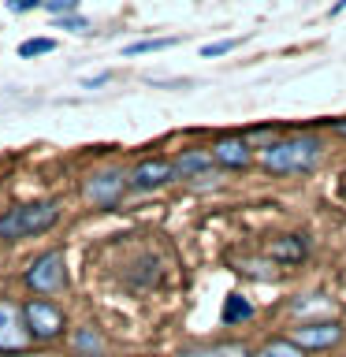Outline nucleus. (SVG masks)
Here are the masks:
<instances>
[{
  "instance_id": "1",
  "label": "nucleus",
  "mask_w": 346,
  "mask_h": 357,
  "mask_svg": "<svg viewBox=\"0 0 346 357\" xmlns=\"http://www.w3.org/2000/svg\"><path fill=\"white\" fill-rule=\"evenodd\" d=\"M63 208L56 197L27 201V205H11L0 212V242H22V238H38V234L52 231L60 223Z\"/></svg>"
},
{
  "instance_id": "2",
  "label": "nucleus",
  "mask_w": 346,
  "mask_h": 357,
  "mask_svg": "<svg viewBox=\"0 0 346 357\" xmlns=\"http://www.w3.org/2000/svg\"><path fill=\"white\" fill-rule=\"evenodd\" d=\"M324 156V145L317 134H290V138H279L276 145H268L261 153V164L272 175H306L317 172Z\"/></svg>"
},
{
  "instance_id": "3",
  "label": "nucleus",
  "mask_w": 346,
  "mask_h": 357,
  "mask_svg": "<svg viewBox=\"0 0 346 357\" xmlns=\"http://www.w3.org/2000/svg\"><path fill=\"white\" fill-rule=\"evenodd\" d=\"M22 283H27L33 294H56V290L67 287V257L63 250H45L41 257H33L22 272Z\"/></svg>"
},
{
  "instance_id": "4",
  "label": "nucleus",
  "mask_w": 346,
  "mask_h": 357,
  "mask_svg": "<svg viewBox=\"0 0 346 357\" xmlns=\"http://www.w3.org/2000/svg\"><path fill=\"white\" fill-rule=\"evenodd\" d=\"M22 324H27L30 342H52V339H60V335H63L67 317H63L60 305H52V301L30 298L27 305H22Z\"/></svg>"
},
{
  "instance_id": "5",
  "label": "nucleus",
  "mask_w": 346,
  "mask_h": 357,
  "mask_svg": "<svg viewBox=\"0 0 346 357\" xmlns=\"http://www.w3.org/2000/svg\"><path fill=\"white\" fill-rule=\"evenodd\" d=\"M127 190V172H119V167H97L82 178V197L97 208H116Z\"/></svg>"
},
{
  "instance_id": "6",
  "label": "nucleus",
  "mask_w": 346,
  "mask_h": 357,
  "mask_svg": "<svg viewBox=\"0 0 346 357\" xmlns=\"http://www.w3.org/2000/svg\"><path fill=\"white\" fill-rule=\"evenodd\" d=\"M167 183H175V167L167 156H142L127 172V186L138 190V194H153V190H160Z\"/></svg>"
},
{
  "instance_id": "7",
  "label": "nucleus",
  "mask_w": 346,
  "mask_h": 357,
  "mask_svg": "<svg viewBox=\"0 0 346 357\" xmlns=\"http://www.w3.org/2000/svg\"><path fill=\"white\" fill-rule=\"evenodd\" d=\"M209 153H212V164L227 167V172H242V167L253 164V149H250V142H246L242 134H220Z\"/></svg>"
},
{
  "instance_id": "8",
  "label": "nucleus",
  "mask_w": 346,
  "mask_h": 357,
  "mask_svg": "<svg viewBox=\"0 0 346 357\" xmlns=\"http://www.w3.org/2000/svg\"><path fill=\"white\" fill-rule=\"evenodd\" d=\"M30 342L27 324H22V305H15L11 298H0V350L15 354Z\"/></svg>"
},
{
  "instance_id": "9",
  "label": "nucleus",
  "mask_w": 346,
  "mask_h": 357,
  "mask_svg": "<svg viewBox=\"0 0 346 357\" xmlns=\"http://www.w3.org/2000/svg\"><path fill=\"white\" fill-rule=\"evenodd\" d=\"M343 339V328L335 320H320V324H301V328H294V346H301V350H328V346H335Z\"/></svg>"
},
{
  "instance_id": "10",
  "label": "nucleus",
  "mask_w": 346,
  "mask_h": 357,
  "mask_svg": "<svg viewBox=\"0 0 346 357\" xmlns=\"http://www.w3.org/2000/svg\"><path fill=\"white\" fill-rule=\"evenodd\" d=\"M172 167H175V178H197V175H205V172H212V153L209 149H183L172 160Z\"/></svg>"
},
{
  "instance_id": "11",
  "label": "nucleus",
  "mask_w": 346,
  "mask_h": 357,
  "mask_svg": "<svg viewBox=\"0 0 346 357\" xmlns=\"http://www.w3.org/2000/svg\"><path fill=\"white\" fill-rule=\"evenodd\" d=\"M71 354L75 357H105L108 342L93 324H82V328H75V335H71Z\"/></svg>"
},
{
  "instance_id": "12",
  "label": "nucleus",
  "mask_w": 346,
  "mask_h": 357,
  "mask_svg": "<svg viewBox=\"0 0 346 357\" xmlns=\"http://www.w3.org/2000/svg\"><path fill=\"white\" fill-rule=\"evenodd\" d=\"M268 253H272V261L298 264V261H306V238H301V234H279V238H272V245H268Z\"/></svg>"
},
{
  "instance_id": "13",
  "label": "nucleus",
  "mask_w": 346,
  "mask_h": 357,
  "mask_svg": "<svg viewBox=\"0 0 346 357\" xmlns=\"http://www.w3.org/2000/svg\"><path fill=\"white\" fill-rule=\"evenodd\" d=\"M179 357H246L242 342H212V346H190Z\"/></svg>"
},
{
  "instance_id": "14",
  "label": "nucleus",
  "mask_w": 346,
  "mask_h": 357,
  "mask_svg": "<svg viewBox=\"0 0 346 357\" xmlns=\"http://www.w3.org/2000/svg\"><path fill=\"white\" fill-rule=\"evenodd\" d=\"M183 38H142V41H130L123 45V56H149V52H164V49H175Z\"/></svg>"
},
{
  "instance_id": "15",
  "label": "nucleus",
  "mask_w": 346,
  "mask_h": 357,
  "mask_svg": "<svg viewBox=\"0 0 346 357\" xmlns=\"http://www.w3.org/2000/svg\"><path fill=\"white\" fill-rule=\"evenodd\" d=\"M253 317V305L246 301L242 294H227V301H223V324H242Z\"/></svg>"
},
{
  "instance_id": "16",
  "label": "nucleus",
  "mask_w": 346,
  "mask_h": 357,
  "mask_svg": "<svg viewBox=\"0 0 346 357\" xmlns=\"http://www.w3.org/2000/svg\"><path fill=\"white\" fill-rule=\"evenodd\" d=\"M56 49H60L56 38H27V41L19 45V60H38V56H49Z\"/></svg>"
},
{
  "instance_id": "17",
  "label": "nucleus",
  "mask_w": 346,
  "mask_h": 357,
  "mask_svg": "<svg viewBox=\"0 0 346 357\" xmlns=\"http://www.w3.org/2000/svg\"><path fill=\"white\" fill-rule=\"evenodd\" d=\"M246 142H250V149H268V145H276L279 138H283V134H279V127H253L250 134H242Z\"/></svg>"
},
{
  "instance_id": "18",
  "label": "nucleus",
  "mask_w": 346,
  "mask_h": 357,
  "mask_svg": "<svg viewBox=\"0 0 346 357\" xmlns=\"http://www.w3.org/2000/svg\"><path fill=\"white\" fill-rule=\"evenodd\" d=\"M253 357H301V346H294L290 339H276V342L261 346Z\"/></svg>"
},
{
  "instance_id": "19",
  "label": "nucleus",
  "mask_w": 346,
  "mask_h": 357,
  "mask_svg": "<svg viewBox=\"0 0 346 357\" xmlns=\"http://www.w3.org/2000/svg\"><path fill=\"white\" fill-rule=\"evenodd\" d=\"M242 41H246V38H223V41H209V45H201V56H205V60H216V56H227V52H234Z\"/></svg>"
},
{
  "instance_id": "20",
  "label": "nucleus",
  "mask_w": 346,
  "mask_h": 357,
  "mask_svg": "<svg viewBox=\"0 0 346 357\" xmlns=\"http://www.w3.org/2000/svg\"><path fill=\"white\" fill-rule=\"evenodd\" d=\"M56 30H71V33H89L93 26H89V19H82L75 11V15H56Z\"/></svg>"
},
{
  "instance_id": "21",
  "label": "nucleus",
  "mask_w": 346,
  "mask_h": 357,
  "mask_svg": "<svg viewBox=\"0 0 346 357\" xmlns=\"http://www.w3.org/2000/svg\"><path fill=\"white\" fill-rule=\"evenodd\" d=\"M41 8L49 11L52 19H56V15H75V11H78V0H45Z\"/></svg>"
},
{
  "instance_id": "22",
  "label": "nucleus",
  "mask_w": 346,
  "mask_h": 357,
  "mask_svg": "<svg viewBox=\"0 0 346 357\" xmlns=\"http://www.w3.org/2000/svg\"><path fill=\"white\" fill-rule=\"evenodd\" d=\"M45 0H8V11H15V15H27V11H38Z\"/></svg>"
},
{
  "instance_id": "23",
  "label": "nucleus",
  "mask_w": 346,
  "mask_h": 357,
  "mask_svg": "<svg viewBox=\"0 0 346 357\" xmlns=\"http://www.w3.org/2000/svg\"><path fill=\"white\" fill-rule=\"evenodd\" d=\"M105 82H112V75L105 71V75H93V78H82V89H100Z\"/></svg>"
},
{
  "instance_id": "24",
  "label": "nucleus",
  "mask_w": 346,
  "mask_h": 357,
  "mask_svg": "<svg viewBox=\"0 0 346 357\" xmlns=\"http://www.w3.org/2000/svg\"><path fill=\"white\" fill-rule=\"evenodd\" d=\"M331 130H335V134H343V138H346V119H335V123H331Z\"/></svg>"
},
{
  "instance_id": "25",
  "label": "nucleus",
  "mask_w": 346,
  "mask_h": 357,
  "mask_svg": "<svg viewBox=\"0 0 346 357\" xmlns=\"http://www.w3.org/2000/svg\"><path fill=\"white\" fill-rule=\"evenodd\" d=\"M346 11V0H339V4H331V15H343Z\"/></svg>"
},
{
  "instance_id": "26",
  "label": "nucleus",
  "mask_w": 346,
  "mask_h": 357,
  "mask_svg": "<svg viewBox=\"0 0 346 357\" xmlns=\"http://www.w3.org/2000/svg\"><path fill=\"white\" fill-rule=\"evenodd\" d=\"M8 357H38V354H27V350H15V354H8Z\"/></svg>"
}]
</instances>
